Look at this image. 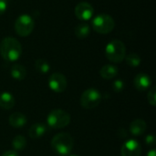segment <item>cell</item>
<instances>
[{"mask_svg": "<svg viewBox=\"0 0 156 156\" xmlns=\"http://www.w3.org/2000/svg\"><path fill=\"white\" fill-rule=\"evenodd\" d=\"M74 13L78 19L81 21H88L92 17L94 14V9L90 4L87 2H81L75 6Z\"/></svg>", "mask_w": 156, "mask_h": 156, "instance_id": "9c48e42d", "label": "cell"}, {"mask_svg": "<svg viewBox=\"0 0 156 156\" xmlns=\"http://www.w3.org/2000/svg\"><path fill=\"white\" fill-rule=\"evenodd\" d=\"M47 122L49 127L53 129H61L69 124L70 115L63 110H53L48 115Z\"/></svg>", "mask_w": 156, "mask_h": 156, "instance_id": "5b68a950", "label": "cell"}, {"mask_svg": "<svg viewBox=\"0 0 156 156\" xmlns=\"http://www.w3.org/2000/svg\"><path fill=\"white\" fill-rule=\"evenodd\" d=\"M35 27L34 19L27 14L20 15L15 22V32L20 37L29 36Z\"/></svg>", "mask_w": 156, "mask_h": 156, "instance_id": "8992f818", "label": "cell"}, {"mask_svg": "<svg viewBox=\"0 0 156 156\" xmlns=\"http://www.w3.org/2000/svg\"><path fill=\"white\" fill-rule=\"evenodd\" d=\"M118 72H119L118 68L112 64L104 65L100 70L101 76L105 80H112V79L115 78L118 75Z\"/></svg>", "mask_w": 156, "mask_h": 156, "instance_id": "5bb4252c", "label": "cell"}, {"mask_svg": "<svg viewBox=\"0 0 156 156\" xmlns=\"http://www.w3.org/2000/svg\"><path fill=\"white\" fill-rule=\"evenodd\" d=\"M10 74L13 79L16 80H22L27 76V70L24 66L20 64H15L10 69Z\"/></svg>", "mask_w": 156, "mask_h": 156, "instance_id": "e0dca14e", "label": "cell"}, {"mask_svg": "<svg viewBox=\"0 0 156 156\" xmlns=\"http://www.w3.org/2000/svg\"><path fill=\"white\" fill-rule=\"evenodd\" d=\"M112 89L115 92H121L124 89V82L122 80H117L112 84Z\"/></svg>", "mask_w": 156, "mask_h": 156, "instance_id": "603a6c76", "label": "cell"}, {"mask_svg": "<svg viewBox=\"0 0 156 156\" xmlns=\"http://www.w3.org/2000/svg\"><path fill=\"white\" fill-rule=\"evenodd\" d=\"M90 33V27L86 23H81L75 27V35L78 38H86Z\"/></svg>", "mask_w": 156, "mask_h": 156, "instance_id": "ac0fdd59", "label": "cell"}, {"mask_svg": "<svg viewBox=\"0 0 156 156\" xmlns=\"http://www.w3.org/2000/svg\"><path fill=\"white\" fill-rule=\"evenodd\" d=\"M47 132V126L43 123H36L32 125L28 131V134L33 139H37L42 137Z\"/></svg>", "mask_w": 156, "mask_h": 156, "instance_id": "2e32d148", "label": "cell"}, {"mask_svg": "<svg viewBox=\"0 0 156 156\" xmlns=\"http://www.w3.org/2000/svg\"><path fill=\"white\" fill-rule=\"evenodd\" d=\"M15 105V98L9 92L0 94V107L4 110H11Z\"/></svg>", "mask_w": 156, "mask_h": 156, "instance_id": "9a60e30c", "label": "cell"}, {"mask_svg": "<svg viewBox=\"0 0 156 156\" xmlns=\"http://www.w3.org/2000/svg\"><path fill=\"white\" fill-rule=\"evenodd\" d=\"M27 145V140L22 135L16 136L12 141V146L16 151H22L25 149Z\"/></svg>", "mask_w": 156, "mask_h": 156, "instance_id": "ffe728a7", "label": "cell"}, {"mask_svg": "<svg viewBox=\"0 0 156 156\" xmlns=\"http://www.w3.org/2000/svg\"><path fill=\"white\" fill-rule=\"evenodd\" d=\"M35 68H36L37 71L41 73V74H46L50 70L49 63L44 58L37 59L36 62H35Z\"/></svg>", "mask_w": 156, "mask_h": 156, "instance_id": "d6986e66", "label": "cell"}, {"mask_svg": "<svg viewBox=\"0 0 156 156\" xmlns=\"http://www.w3.org/2000/svg\"><path fill=\"white\" fill-rule=\"evenodd\" d=\"M0 54L5 61L14 62L17 60L22 54L20 42L16 38L11 37L3 38L0 43Z\"/></svg>", "mask_w": 156, "mask_h": 156, "instance_id": "6da1fadb", "label": "cell"}, {"mask_svg": "<svg viewBox=\"0 0 156 156\" xmlns=\"http://www.w3.org/2000/svg\"><path fill=\"white\" fill-rule=\"evenodd\" d=\"M92 28L99 34H108L112 32L115 27L114 19L108 14H99L94 17L91 23Z\"/></svg>", "mask_w": 156, "mask_h": 156, "instance_id": "277c9868", "label": "cell"}, {"mask_svg": "<svg viewBox=\"0 0 156 156\" xmlns=\"http://www.w3.org/2000/svg\"><path fill=\"white\" fill-rule=\"evenodd\" d=\"M74 141L73 138L65 133H58L51 141V147L59 155H69L73 148Z\"/></svg>", "mask_w": 156, "mask_h": 156, "instance_id": "7a4b0ae2", "label": "cell"}, {"mask_svg": "<svg viewBox=\"0 0 156 156\" xmlns=\"http://www.w3.org/2000/svg\"><path fill=\"white\" fill-rule=\"evenodd\" d=\"M122 156H140L142 154L141 144L133 139L126 141L121 150Z\"/></svg>", "mask_w": 156, "mask_h": 156, "instance_id": "30bf717a", "label": "cell"}, {"mask_svg": "<svg viewBox=\"0 0 156 156\" xmlns=\"http://www.w3.org/2000/svg\"><path fill=\"white\" fill-rule=\"evenodd\" d=\"M146 131V123L142 119H136L130 125V132L134 136H140Z\"/></svg>", "mask_w": 156, "mask_h": 156, "instance_id": "4fadbf2b", "label": "cell"}, {"mask_svg": "<svg viewBox=\"0 0 156 156\" xmlns=\"http://www.w3.org/2000/svg\"><path fill=\"white\" fill-rule=\"evenodd\" d=\"M147 156H156V151L154 149L150 150V151L147 153Z\"/></svg>", "mask_w": 156, "mask_h": 156, "instance_id": "4316f807", "label": "cell"}, {"mask_svg": "<svg viewBox=\"0 0 156 156\" xmlns=\"http://www.w3.org/2000/svg\"><path fill=\"white\" fill-rule=\"evenodd\" d=\"M105 55L109 60L114 63L122 62L126 56V48L124 43L119 39L110 41L105 48Z\"/></svg>", "mask_w": 156, "mask_h": 156, "instance_id": "3957f363", "label": "cell"}, {"mask_svg": "<svg viewBox=\"0 0 156 156\" xmlns=\"http://www.w3.org/2000/svg\"><path fill=\"white\" fill-rule=\"evenodd\" d=\"M134 87L139 91L147 90L152 85V80L149 75L145 73H139L133 80Z\"/></svg>", "mask_w": 156, "mask_h": 156, "instance_id": "8fae6325", "label": "cell"}, {"mask_svg": "<svg viewBox=\"0 0 156 156\" xmlns=\"http://www.w3.org/2000/svg\"><path fill=\"white\" fill-rule=\"evenodd\" d=\"M9 124L14 128H22L27 124V117L21 112H14L9 116Z\"/></svg>", "mask_w": 156, "mask_h": 156, "instance_id": "7c38bea8", "label": "cell"}, {"mask_svg": "<svg viewBox=\"0 0 156 156\" xmlns=\"http://www.w3.org/2000/svg\"><path fill=\"white\" fill-rule=\"evenodd\" d=\"M125 60H126V63L130 66V67H138L140 64H141V57L136 54V53H130L128 54L127 56H125Z\"/></svg>", "mask_w": 156, "mask_h": 156, "instance_id": "44dd1931", "label": "cell"}, {"mask_svg": "<svg viewBox=\"0 0 156 156\" xmlns=\"http://www.w3.org/2000/svg\"><path fill=\"white\" fill-rule=\"evenodd\" d=\"M2 156H19L18 154L16 152V151H13V150H9V151H6L5 153H4Z\"/></svg>", "mask_w": 156, "mask_h": 156, "instance_id": "484cf974", "label": "cell"}, {"mask_svg": "<svg viewBox=\"0 0 156 156\" xmlns=\"http://www.w3.org/2000/svg\"><path fill=\"white\" fill-rule=\"evenodd\" d=\"M101 101V95L96 89L90 88L86 90L80 97V105L87 110L97 107Z\"/></svg>", "mask_w": 156, "mask_h": 156, "instance_id": "52a82bcc", "label": "cell"}, {"mask_svg": "<svg viewBox=\"0 0 156 156\" xmlns=\"http://www.w3.org/2000/svg\"><path fill=\"white\" fill-rule=\"evenodd\" d=\"M148 101L152 106H155L156 104V88L153 87L148 92Z\"/></svg>", "mask_w": 156, "mask_h": 156, "instance_id": "7402d4cb", "label": "cell"}, {"mask_svg": "<svg viewBox=\"0 0 156 156\" xmlns=\"http://www.w3.org/2000/svg\"><path fill=\"white\" fill-rule=\"evenodd\" d=\"M7 8V1L6 0H0V16L3 15Z\"/></svg>", "mask_w": 156, "mask_h": 156, "instance_id": "d4e9b609", "label": "cell"}, {"mask_svg": "<svg viewBox=\"0 0 156 156\" xmlns=\"http://www.w3.org/2000/svg\"><path fill=\"white\" fill-rule=\"evenodd\" d=\"M145 143L149 146H154L155 144V136L154 134H149L145 138Z\"/></svg>", "mask_w": 156, "mask_h": 156, "instance_id": "cb8c5ba5", "label": "cell"}, {"mask_svg": "<svg viewBox=\"0 0 156 156\" xmlns=\"http://www.w3.org/2000/svg\"><path fill=\"white\" fill-rule=\"evenodd\" d=\"M48 86L51 90L57 93L63 92L66 88H67V80L66 77L59 73V72H55L50 75L48 78Z\"/></svg>", "mask_w": 156, "mask_h": 156, "instance_id": "ba28073f", "label": "cell"}, {"mask_svg": "<svg viewBox=\"0 0 156 156\" xmlns=\"http://www.w3.org/2000/svg\"><path fill=\"white\" fill-rule=\"evenodd\" d=\"M69 156H79V155H77V154H71V155H69Z\"/></svg>", "mask_w": 156, "mask_h": 156, "instance_id": "83f0119b", "label": "cell"}]
</instances>
